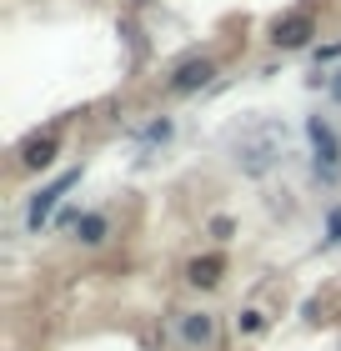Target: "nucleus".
<instances>
[{
  "instance_id": "nucleus-1",
  "label": "nucleus",
  "mask_w": 341,
  "mask_h": 351,
  "mask_svg": "<svg viewBox=\"0 0 341 351\" xmlns=\"http://www.w3.org/2000/svg\"><path fill=\"white\" fill-rule=\"evenodd\" d=\"M281 151H286V131L276 121H256L236 141V166L246 176H266L276 161H281Z\"/></svg>"
},
{
  "instance_id": "nucleus-2",
  "label": "nucleus",
  "mask_w": 341,
  "mask_h": 351,
  "mask_svg": "<svg viewBox=\"0 0 341 351\" xmlns=\"http://www.w3.org/2000/svg\"><path fill=\"white\" fill-rule=\"evenodd\" d=\"M306 141H311V166L321 181H341V136L327 116H306Z\"/></svg>"
},
{
  "instance_id": "nucleus-3",
  "label": "nucleus",
  "mask_w": 341,
  "mask_h": 351,
  "mask_svg": "<svg viewBox=\"0 0 341 351\" xmlns=\"http://www.w3.org/2000/svg\"><path fill=\"white\" fill-rule=\"evenodd\" d=\"M75 181H80V171H60L45 191H36V196H30V211H25V226H30V231H45V226H51V216H56L60 196H66Z\"/></svg>"
},
{
  "instance_id": "nucleus-4",
  "label": "nucleus",
  "mask_w": 341,
  "mask_h": 351,
  "mask_svg": "<svg viewBox=\"0 0 341 351\" xmlns=\"http://www.w3.org/2000/svg\"><path fill=\"white\" fill-rule=\"evenodd\" d=\"M311 36H316L311 15H286V21H276V30H271L276 51H301V45H311Z\"/></svg>"
},
{
  "instance_id": "nucleus-5",
  "label": "nucleus",
  "mask_w": 341,
  "mask_h": 351,
  "mask_svg": "<svg viewBox=\"0 0 341 351\" xmlns=\"http://www.w3.org/2000/svg\"><path fill=\"white\" fill-rule=\"evenodd\" d=\"M181 341H186L191 351L211 346V341H216V316H211V311H186V316H181Z\"/></svg>"
},
{
  "instance_id": "nucleus-6",
  "label": "nucleus",
  "mask_w": 341,
  "mask_h": 351,
  "mask_svg": "<svg viewBox=\"0 0 341 351\" xmlns=\"http://www.w3.org/2000/svg\"><path fill=\"white\" fill-rule=\"evenodd\" d=\"M211 75H216V66H211V60H186V66H176L171 90H176V95H191V90L211 86Z\"/></svg>"
},
{
  "instance_id": "nucleus-7",
  "label": "nucleus",
  "mask_w": 341,
  "mask_h": 351,
  "mask_svg": "<svg viewBox=\"0 0 341 351\" xmlns=\"http://www.w3.org/2000/svg\"><path fill=\"white\" fill-rule=\"evenodd\" d=\"M56 151H60V136L56 131L40 136V141H25V146H21V166L25 171H45V166L56 161Z\"/></svg>"
},
{
  "instance_id": "nucleus-8",
  "label": "nucleus",
  "mask_w": 341,
  "mask_h": 351,
  "mask_svg": "<svg viewBox=\"0 0 341 351\" xmlns=\"http://www.w3.org/2000/svg\"><path fill=\"white\" fill-rule=\"evenodd\" d=\"M221 276H226V256H196V261L186 266V281H191V286H201V291L221 286Z\"/></svg>"
},
{
  "instance_id": "nucleus-9",
  "label": "nucleus",
  "mask_w": 341,
  "mask_h": 351,
  "mask_svg": "<svg viewBox=\"0 0 341 351\" xmlns=\"http://www.w3.org/2000/svg\"><path fill=\"white\" fill-rule=\"evenodd\" d=\"M75 236H80V246H101L110 236V221L101 211H86V216H80V226H75Z\"/></svg>"
},
{
  "instance_id": "nucleus-10",
  "label": "nucleus",
  "mask_w": 341,
  "mask_h": 351,
  "mask_svg": "<svg viewBox=\"0 0 341 351\" xmlns=\"http://www.w3.org/2000/svg\"><path fill=\"white\" fill-rule=\"evenodd\" d=\"M206 231L216 236V241H231V236H236V221H231V216H211V221H206Z\"/></svg>"
},
{
  "instance_id": "nucleus-11",
  "label": "nucleus",
  "mask_w": 341,
  "mask_h": 351,
  "mask_svg": "<svg viewBox=\"0 0 341 351\" xmlns=\"http://www.w3.org/2000/svg\"><path fill=\"white\" fill-rule=\"evenodd\" d=\"M171 131H176V125H171L166 116H161V121H151V125H145V131H141V141H166Z\"/></svg>"
},
{
  "instance_id": "nucleus-12",
  "label": "nucleus",
  "mask_w": 341,
  "mask_h": 351,
  "mask_svg": "<svg viewBox=\"0 0 341 351\" xmlns=\"http://www.w3.org/2000/svg\"><path fill=\"white\" fill-rule=\"evenodd\" d=\"M261 326H266L261 311H241V316H236V331H261Z\"/></svg>"
},
{
  "instance_id": "nucleus-13",
  "label": "nucleus",
  "mask_w": 341,
  "mask_h": 351,
  "mask_svg": "<svg viewBox=\"0 0 341 351\" xmlns=\"http://www.w3.org/2000/svg\"><path fill=\"white\" fill-rule=\"evenodd\" d=\"M327 241H341V206L327 211Z\"/></svg>"
},
{
  "instance_id": "nucleus-14",
  "label": "nucleus",
  "mask_w": 341,
  "mask_h": 351,
  "mask_svg": "<svg viewBox=\"0 0 341 351\" xmlns=\"http://www.w3.org/2000/svg\"><path fill=\"white\" fill-rule=\"evenodd\" d=\"M327 95H331V101L341 106V71H336V75H327Z\"/></svg>"
},
{
  "instance_id": "nucleus-15",
  "label": "nucleus",
  "mask_w": 341,
  "mask_h": 351,
  "mask_svg": "<svg viewBox=\"0 0 341 351\" xmlns=\"http://www.w3.org/2000/svg\"><path fill=\"white\" fill-rule=\"evenodd\" d=\"M336 56H341V40H336V45H321V51H316V60H336Z\"/></svg>"
}]
</instances>
